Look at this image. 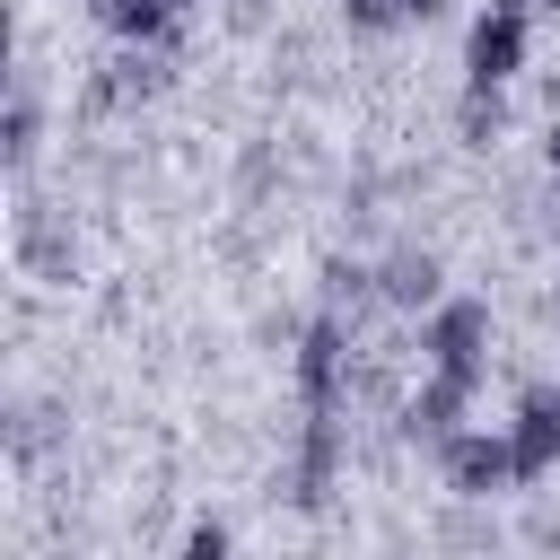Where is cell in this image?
I'll return each instance as SVG.
<instances>
[{
	"mask_svg": "<svg viewBox=\"0 0 560 560\" xmlns=\"http://www.w3.org/2000/svg\"><path fill=\"white\" fill-rule=\"evenodd\" d=\"M289 368H298V411H341L350 402V315L324 306L315 324H298Z\"/></svg>",
	"mask_w": 560,
	"mask_h": 560,
	"instance_id": "obj_1",
	"label": "cell"
},
{
	"mask_svg": "<svg viewBox=\"0 0 560 560\" xmlns=\"http://www.w3.org/2000/svg\"><path fill=\"white\" fill-rule=\"evenodd\" d=\"M420 359L446 368V376H464V385H481L490 376V306L481 298H438L420 315Z\"/></svg>",
	"mask_w": 560,
	"mask_h": 560,
	"instance_id": "obj_2",
	"label": "cell"
},
{
	"mask_svg": "<svg viewBox=\"0 0 560 560\" xmlns=\"http://www.w3.org/2000/svg\"><path fill=\"white\" fill-rule=\"evenodd\" d=\"M429 455H438V481H446L455 499H490V490L516 481V446H508V429H455V438H438Z\"/></svg>",
	"mask_w": 560,
	"mask_h": 560,
	"instance_id": "obj_3",
	"label": "cell"
},
{
	"mask_svg": "<svg viewBox=\"0 0 560 560\" xmlns=\"http://www.w3.org/2000/svg\"><path fill=\"white\" fill-rule=\"evenodd\" d=\"M525 26H534L525 9L490 0V9L472 18V35H464V79H472V88H508V79L525 70V44H534Z\"/></svg>",
	"mask_w": 560,
	"mask_h": 560,
	"instance_id": "obj_4",
	"label": "cell"
},
{
	"mask_svg": "<svg viewBox=\"0 0 560 560\" xmlns=\"http://www.w3.org/2000/svg\"><path fill=\"white\" fill-rule=\"evenodd\" d=\"M332 481H341V411H306V420H298V455H289L280 490H289V508H324V499H332Z\"/></svg>",
	"mask_w": 560,
	"mask_h": 560,
	"instance_id": "obj_5",
	"label": "cell"
},
{
	"mask_svg": "<svg viewBox=\"0 0 560 560\" xmlns=\"http://www.w3.org/2000/svg\"><path fill=\"white\" fill-rule=\"evenodd\" d=\"M508 446H516V481H542V472H560V385H525V394H516Z\"/></svg>",
	"mask_w": 560,
	"mask_h": 560,
	"instance_id": "obj_6",
	"label": "cell"
},
{
	"mask_svg": "<svg viewBox=\"0 0 560 560\" xmlns=\"http://www.w3.org/2000/svg\"><path fill=\"white\" fill-rule=\"evenodd\" d=\"M472 394H481V385H464V376H446V368H429V376H420V394H411V402L394 411V429H402L411 446H438V438H455V429H464V411H472Z\"/></svg>",
	"mask_w": 560,
	"mask_h": 560,
	"instance_id": "obj_7",
	"label": "cell"
},
{
	"mask_svg": "<svg viewBox=\"0 0 560 560\" xmlns=\"http://www.w3.org/2000/svg\"><path fill=\"white\" fill-rule=\"evenodd\" d=\"M376 289H385V306H402V315H429V306L446 298V262H438L429 245H394V254L376 262Z\"/></svg>",
	"mask_w": 560,
	"mask_h": 560,
	"instance_id": "obj_8",
	"label": "cell"
},
{
	"mask_svg": "<svg viewBox=\"0 0 560 560\" xmlns=\"http://www.w3.org/2000/svg\"><path fill=\"white\" fill-rule=\"evenodd\" d=\"M18 262H26L35 280H70V271H79V236H70L44 201H26V210H18Z\"/></svg>",
	"mask_w": 560,
	"mask_h": 560,
	"instance_id": "obj_9",
	"label": "cell"
},
{
	"mask_svg": "<svg viewBox=\"0 0 560 560\" xmlns=\"http://www.w3.org/2000/svg\"><path fill=\"white\" fill-rule=\"evenodd\" d=\"M175 18H184L175 0H105V9H96V26H105L114 44H166Z\"/></svg>",
	"mask_w": 560,
	"mask_h": 560,
	"instance_id": "obj_10",
	"label": "cell"
},
{
	"mask_svg": "<svg viewBox=\"0 0 560 560\" xmlns=\"http://www.w3.org/2000/svg\"><path fill=\"white\" fill-rule=\"evenodd\" d=\"M35 140H44V105H35V88L18 79V88H9V114H0V166L26 175V166H35Z\"/></svg>",
	"mask_w": 560,
	"mask_h": 560,
	"instance_id": "obj_11",
	"label": "cell"
},
{
	"mask_svg": "<svg viewBox=\"0 0 560 560\" xmlns=\"http://www.w3.org/2000/svg\"><path fill=\"white\" fill-rule=\"evenodd\" d=\"M455 140H464V149H499V140H508V96L464 79V96H455Z\"/></svg>",
	"mask_w": 560,
	"mask_h": 560,
	"instance_id": "obj_12",
	"label": "cell"
},
{
	"mask_svg": "<svg viewBox=\"0 0 560 560\" xmlns=\"http://www.w3.org/2000/svg\"><path fill=\"white\" fill-rule=\"evenodd\" d=\"M324 306H341V315H359V306H385V289H376V262H350V254H332V262H324Z\"/></svg>",
	"mask_w": 560,
	"mask_h": 560,
	"instance_id": "obj_13",
	"label": "cell"
},
{
	"mask_svg": "<svg viewBox=\"0 0 560 560\" xmlns=\"http://www.w3.org/2000/svg\"><path fill=\"white\" fill-rule=\"evenodd\" d=\"M341 18H350V35H394V26H411L402 0H341Z\"/></svg>",
	"mask_w": 560,
	"mask_h": 560,
	"instance_id": "obj_14",
	"label": "cell"
},
{
	"mask_svg": "<svg viewBox=\"0 0 560 560\" xmlns=\"http://www.w3.org/2000/svg\"><path fill=\"white\" fill-rule=\"evenodd\" d=\"M219 551H228V525H192L184 534V560H219Z\"/></svg>",
	"mask_w": 560,
	"mask_h": 560,
	"instance_id": "obj_15",
	"label": "cell"
},
{
	"mask_svg": "<svg viewBox=\"0 0 560 560\" xmlns=\"http://www.w3.org/2000/svg\"><path fill=\"white\" fill-rule=\"evenodd\" d=\"M228 26H236V35H254V26H262V0H228Z\"/></svg>",
	"mask_w": 560,
	"mask_h": 560,
	"instance_id": "obj_16",
	"label": "cell"
},
{
	"mask_svg": "<svg viewBox=\"0 0 560 560\" xmlns=\"http://www.w3.org/2000/svg\"><path fill=\"white\" fill-rule=\"evenodd\" d=\"M402 9H411V26H429V18H446L455 0H402Z\"/></svg>",
	"mask_w": 560,
	"mask_h": 560,
	"instance_id": "obj_17",
	"label": "cell"
},
{
	"mask_svg": "<svg viewBox=\"0 0 560 560\" xmlns=\"http://www.w3.org/2000/svg\"><path fill=\"white\" fill-rule=\"evenodd\" d=\"M542 166L560 175V114H551V131H542Z\"/></svg>",
	"mask_w": 560,
	"mask_h": 560,
	"instance_id": "obj_18",
	"label": "cell"
},
{
	"mask_svg": "<svg viewBox=\"0 0 560 560\" xmlns=\"http://www.w3.org/2000/svg\"><path fill=\"white\" fill-rule=\"evenodd\" d=\"M542 315H551V324H560V271H551V289H542Z\"/></svg>",
	"mask_w": 560,
	"mask_h": 560,
	"instance_id": "obj_19",
	"label": "cell"
},
{
	"mask_svg": "<svg viewBox=\"0 0 560 560\" xmlns=\"http://www.w3.org/2000/svg\"><path fill=\"white\" fill-rule=\"evenodd\" d=\"M508 9H525V18H534V9H560V0H508Z\"/></svg>",
	"mask_w": 560,
	"mask_h": 560,
	"instance_id": "obj_20",
	"label": "cell"
},
{
	"mask_svg": "<svg viewBox=\"0 0 560 560\" xmlns=\"http://www.w3.org/2000/svg\"><path fill=\"white\" fill-rule=\"evenodd\" d=\"M96 9H105V0H88V18H96Z\"/></svg>",
	"mask_w": 560,
	"mask_h": 560,
	"instance_id": "obj_21",
	"label": "cell"
},
{
	"mask_svg": "<svg viewBox=\"0 0 560 560\" xmlns=\"http://www.w3.org/2000/svg\"><path fill=\"white\" fill-rule=\"evenodd\" d=\"M175 9H192V0H175Z\"/></svg>",
	"mask_w": 560,
	"mask_h": 560,
	"instance_id": "obj_22",
	"label": "cell"
}]
</instances>
